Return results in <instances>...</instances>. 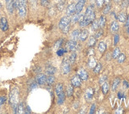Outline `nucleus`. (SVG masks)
I'll return each mask as SVG.
<instances>
[{
    "instance_id": "12",
    "label": "nucleus",
    "mask_w": 129,
    "mask_h": 114,
    "mask_svg": "<svg viewBox=\"0 0 129 114\" xmlns=\"http://www.w3.org/2000/svg\"><path fill=\"white\" fill-rule=\"evenodd\" d=\"M75 14V3H71L67 8V16H71Z\"/></svg>"
},
{
    "instance_id": "18",
    "label": "nucleus",
    "mask_w": 129,
    "mask_h": 114,
    "mask_svg": "<svg viewBox=\"0 0 129 114\" xmlns=\"http://www.w3.org/2000/svg\"><path fill=\"white\" fill-rule=\"evenodd\" d=\"M110 30L112 33H116L119 30V25L116 21H113L110 25Z\"/></svg>"
},
{
    "instance_id": "44",
    "label": "nucleus",
    "mask_w": 129,
    "mask_h": 114,
    "mask_svg": "<svg viewBox=\"0 0 129 114\" xmlns=\"http://www.w3.org/2000/svg\"><path fill=\"white\" fill-rule=\"evenodd\" d=\"M12 1H13V4H14V9H18V6L19 0H12Z\"/></svg>"
},
{
    "instance_id": "30",
    "label": "nucleus",
    "mask_w": 129,
    "mask_h": 114,
    "mask_svg": "<svg viewBox=\"0 0 129 114\" xmlns=\"http://www.w3.org/2000/svg\"><path fill=\"white\" fill-rule=\"evenodd\" d=\"M92 30H94V31H97L98 28H99V23H98V21L97 20H94L93 22H92Z\"/></svg>"
},
{
    "instance_id": "9",
    "label": "nucleus",
    "mask_w": 129,
    "mask_h": 114,
    "mask_svg": "<svg viewBox=\"0 0 129 114\" xmlns=\"http://www.w3.org/2000/svg\"><path fill=\"white\" fill-rule=\"evenodd\" d=\"M78 76L80 78L81 80L82 81H86L88 79V73L86 70L82 69V68H81V69H79L78 71Z\"/></svg>"
},
{
    "instance_id": "48",
    "label": "nucleus",
    "mask_w": 129,
    "mask_h": 114,
    "mask_svg": "<svg viewBox=\"0 0 129 114\" xmlns=\"http://www.w3.org/2000/svg\"><path fill=\"white\" fill-rule=\"evenodd\" d=\"M31 112V109L29 106H27L26 108H25V113H30Z\"/></svg>"
},
{
    "instance_id": "50",
    "label": "nucleus",
    "mask_w": 129,
    "mask_h": 114,
    "mask_svg": "<svg viewBox=\"0 0 129 114\" xmlns=\"http://www.w3.org/2000/svg\"><path fill=\"white\" fill-rule=\"evenodd\" d=\"M124 86L125 87H127V89L129 88V84H128V82H126V81H124Z\"/></svg>"
},
{
    "instance_id": "5",
    "label": "nucleus",
    "mask_w": 129,
    "mask_h": 114,
    "mask_svg": "<svg viewBox=\"0 0 129 114\" xmlns=\"http://www.w3.org/2000/svg\"><path fill=\"white\" fill-rule=\"evenodd\" d=\"M61 68H62V71L64 75H67L71 71V64L69 60L67 58H64L62 62V65H61Z\"/></svg>"
},
{
    "instance_id": "27",
    "label": "nucleus",
    "mask_w": 129,
    "mask_h": 114,
    "mask_svg": "<svg viewBox=\"0 0 129 114\" xmlns=\"http://www.w3.org/2000/svg\"><path fill=\"white\" fill-rule=\"evenodd\" d=\"M55 78L53 75H49L48 78H47V80H46V82L48 84V86H52L54 84L55 82Z\"/></svg>"
},
{
    "instance_id": "3",
    "label": "nucleus",
    "mask_w": 129,
    "mask_h": 114,
    "mask_svg": "<svg viewBox=\"0 0 129 114\" xmlns=\"http://www.w3.org/2000/svg\"><path fill=\"white\" fill-rule=\"evenodd\" d=\"M71 18L69 16L63 17L59 22V28L63 34H67L71 28Z\"/></svg>"
},
{
    "instance_id": "11",
    "label": "nucleus",
    "mask_w": 129,
    "mask_h": 114,
    "mask_svg": "<svg viewBox=\"0 0 129 114\" xmlns=\"http://www.w3.org/2000/svg\"><path fill=\"white\" fill-rule=\"evenodd\" d=\"M47 78L45 75H43V74H39L36 78V82L38 85H44L46 83Z\"/></svg>"
},
{
    "instance_id": "39",
    "label": "nucleus",
    "mask_w": 129,
    "mask_h": 114,
    "mask_svg": "<svg viewBox=\"0 0 129 114\" xmlns=\"http://www.w3.org/2000/svg\"><path fill=\"white\" fill-rule=\"evenodd\" d=\"M104 0H96V5L98 8H101L104 5Z\"/></svg>"
},
{
    "instance_id": "47",
    "label": "nucleus",
    "mask_w": 129,
    "mask_h": 114,
    "mask_svg": "<svg viewBox=\"0 0 129 114\" xmlns=\"http://www.w3.org/2000/svg\"><path fill=\"white\" fill-rule=\"evenodd\" d=\"M49 3V0H41V5L44 7H47Z\"/></svg>"
},
{
    "instance_id": "8",
    "label": "nucleus",
    "mask_w": 129,
    "mask_h": 114,
    "mask_svg": "<svg viewBox=\"0 0 129 114\" xmlns=\"http://www.w3.org/2000/svg\"><path fill=\"white\" fill-rule=\"evenodd\" d=\"M77 47H78V44L76 41H74V40L68 41L67 43V49L69 51H75Z\"/></svg>"
},
{
    "instance_id": "24",
    "label": "nucleus",
    "mask_w": 129,
    "mask_h": 114,
    "mask_svg": "<svg viewBox=\"0 0 129 114\" xmlns=\"http://www.w3.org/2000/svg\"><path fill=\"white\" fill-rule=\"evenodd\" d=\"M79 34H80V30H76L73 31L71 33V38H72V40L76 41V40L79 39Z\"/></svg>"
},
{
    "instance_id": "6",
    "label": "nucleus",
    "mask_w": 129,
    "mask_h": 114,
    "mask_svg": "<svg viewBox=\"0 0 129 114\" xmlns=\"http://www.w3.org/2000/svg\"><path fill=\"white\" fill-rule=\"evenodd\" d=\"M86 0H78V3L75 4V14H80L84 6L86 4Z\"/></svg>"
},
{
    "instance_id": "40",
    "label": "nucleus",
    "mask_w": 129,
    "mask_h": 114,
    "mask_svg": "<svg viewBox=\"0 0 129 114\" xmlns=\"http://www.w3.org/2000/svg\"><path fill=\"white\" fill-rule=\"evenodd\" d=\"M67 49H63V48H61V49H59L58 51H57V55H59V56H62L65 52H67Z\"/></svg>"
},
{
    "instance_id": "25",
    "label": "nucleus",
    "mask_w": 129,
    "mask_h": 114,
    "mask_svg": "<svg viewBox=\"0 0 129 114\" xmlns=\"http://www.w3.org/2000/svg\"><path fill=\"white\" fill-rule=\"evenodd\" d=\"M73 93H74V87L71 85L67 86L66 90V94L68 97H71L73 95Z\"/></svg>"
},
{
    "instance_id": "38",
    "label": "nucleus",
    "mask_w": 129,
    "mask_h": 114,
    "mask_svg": "<svg viewBox=\"0 0 129 114\" xmlns=\"http://www.w3.org/2000/svg\"><path fill=\"white\" fill-rule=\"evenodd\" d=\"M110 5L109 4H106V6L105 7V8L103 9V14H108L109 12V10H110Z\"/></svg>"
},
{
    "instance_id": "4",
    "label": "nucleus",
    "mask_w": 129,
    "mask_h": 114,
    "mask_svg": "<svg viewBox=\"0 0 129 114\" xmlns=\"http://www.w3.org/2000/svg\"><path fill=\"white\" fill-rule=\"evenodd\" d=\"M18 14L21 17V18H24L26 15L27 13V3L26 0H19L18 6Z\"/></svg>"
},
{
    "instance_id": "42",
    "label": "nucleus",
    "mask_w": 129,
    "mask_h": 114,
    "mask_svg": "<svg viewBox=\"0 0 129 114\" xmlns=\"http://www.w3.org/2000/svg\"><path fill=\"white\" fill-rule=\"evenodd\" d=\"M102 34H103V30H99V31H98L97 32V33L95 34V38L96 39H98V38H99V37H101L102 36Z\"/></svg>"
},
{
    "instance_id": "36",
    "label": "nucleus",
    "mask_w": 129,
    "mask_h": 114,
    "mask_svg": "<svg viewBox=\"0 0 129 114\" xmlns=\"http://www.w3.org/2000/svg\"><path fill=\"white\" fill-rule=\"evenodd\" d=\"M63 43V38H60L58 41H56V42L55 43V48H60L62 46V44Z\"/></svg>"
},
{
    "instance_id": "14",
    "label": "nucleus",
    "mask_w": 129,
    "mask_h": 114,
    "mask_svg": "<svg viewBox=\"0 0 129 114\" xmlns=\"http://www.w3.org/2000/svg\"><path fill=\"white\" fill-rule=\"evenodd\" d=\"M45 71L46 74L48 75H53L56 72V68L54 67L52 65H47L45 67Z\"/></svg>"
},
{
    "instance_id": "52",
    "label": "nucleus",
    "mask_w": 129,
    "mask_h": 114,
    "mask_svg": "<svg viewBox=\"0 0 129 114\" xmlns=\"http://www.w3.org/2000/svg\"><path fill=\"white\" fill-rule=\"evenodd\" d=\"M110 1L111 0H104V3H105V4H109Z\"/></svg>"
},
{
    "instance_id": "29",
    "label": "nucleus",
    "mask_w": 129,
    "mask_h": 114,
    "mask_svg": "<svg viewBox=\"0 0 129 114\" xmlns=\"http://www.w3.org/2000/svg\"><path fill=\"white\" fill-rule=\"evenodd\" d=\"M96 38H95L94 37H91L89 39V42H88V45L89 47H93L95 44H96Z\"/></svg>"
},
{
    "instance_id": "43",
    "label": "nucleus",
    "mask_w": 129,
    "mask_h": 114,
    "mask_svg": "<svg viewBox=\"0 0 129 114\" xmlns=\"http://www.w3.org/2000/svg\"><path fill=\"white\" fill-rule=\"evenodd\" d=\"M6 101H7V98L6 97H0V106L3 105Z\"/></svg>"
},
{
    "instance_id": "31",
    "label": "nucleus",
    "mask_w": 129,
    "mask_h": 114,
    "mask_svg": "<svg viewBox=\"0 0 129 114\" xmlns=\"http://www.w3.org/2000/svg\"><path fill=\"white\" fill-rule=\"evenodd\" d=\"M120 54V51L119 48H116L113 50V59H117V57L119 56V55Z\"/></svg>"
},
{
    "instance_id": "20",
    "label": "nucleus",
    "mask_w": 129,
    "mask_h": 114,
    "mask_svg": "<svg viewBox=\"0 0 129 114\" xmlns=\"http://www.w3.org/2000/svg\"><path fill=\"white\" fill-rule=\"evenodd\" d=\"M25 112V108H24V103L23 102H20L18 104L16 109V113H23Z\"/></svg>"
},
{
    "instance_id": "54",
    "label": "nucleus",
    "mask_w": 129,
    "mask_h": 114,
    "mask_svg": "<svg viewBox=\"0 0 129 114\" xmlns=\"http://www.w3.org/2000/svg\"><path fill=\"white\" fill-rule=\"evenodd\" d=\"M120 0H115V2H116V3H118V2H120Z\"/></svg>"
},
{
    "instance_id": "35",
    "label": "nucleus",
    "mask_w": 129,
    "mask_h": 114,
    "mask_svg": "<svg viewBox=\"0 0 129 114\" xmlns=\"http://www.w3.org/2000/svg\"><path fill=\"white\" fill-rule=\"evenodd\" d=\"M88 65H89V67H91V68H93V67H94L95 66H96V61H95V60L93 59V57H91V58L89 59Z\"/></svg>"
},
{
    "instance_id": "26",
    "label": "nucleus",
    "mask_w": 129,
    "mask_h": 114,
    "mask_svg": "<svg viewBox=\"0 0 129 114\" xmlns=\"http://www.w3.org/2000/svg\"><path fill=\"white\" fill-rule=\"evenodd\" d=\"M98 23H99V27L100 28H103L105 25L106 23V18L105 16H101V18L98 21Z\"/></svg>"
},
{
    "instance_id": "51",
    "label": "nucleus",
    "mask_w": 129,
    "mask_h": 114,
    "mask_svg": "<svg viewBox=\"0 0 129 114\" xmlns=\"http://www.w3.org/2000/svg\"><path fill=\"white\" fill-rule=\"evenodd\" d=\"M118 97H119V98H124V96H123L121 93H118Z\"/></svg>"
},
{
    "instance_id": "46",
    "label": "nucleus",
    "mask_w": 129,
    "mask_h": 114,
    "mask_svg": "<svg viewBox=\"0 0 129 114\" xmlns=\"http://www.w3.org/2000/svg\"><path fill=\"white\" fill-rule=\"evenodd\" d=\"M95 109H96V105H95V104H93V105H91V108H90V111H89V113H90V114L94 113V112H95Z\"/></svg>"
},
{
    "instance_id": "45",
    "label": "nucleus",
    "mask_w": 129,
    "mask_h": 114,
    "mask_svg": "<svg viewBox=\"0 0 129 114\" xmlns=\"http://www.w3.org/2000/svg\"><path fill=\"white\" fill-rule=\"evenodd\" d=\"M119 35L118 34H116L115 35V37H114V45H116V44L118 43V41H119Z\"/></svg>"
},
{
    "instance_id": "17",
    "label": "nucleus",
    "mask_w": 129,
    "mask_h": 114,
    "mask_svg": "<svg viewBox=\"0 0 129 114\" xmlns=\"http://www.w3.org/2000/svg\"><path fill=\"white\" fill-rule=\"evenodd\" d=\"M55 94H56V95H59L61 93L63 92V86L62 83H58L56 84V86H55Z\"/></svg>"
},
{
    "instance_id": "16",
    "label": "nucleus",
    "mask_w": 129,
    "mask_h": 114,
    "mask_svg": "<svg viewBox=\"0 0 129 114\" xmlns=\"http://www.w3.org/2000/svg\"><path fill=\"white\" fill-rule=\"evenodd\" d=\"M89 36V33L86 30H82L80 31V34H79V40L81 41H85L87 39Z\"/></svg>"
},
{
    "instance_id": "33",
    "label": "nucleus",
    "mask_w": 129,
    "mask_h": 114,
    "mask_svg": "<svg viewBox=\"0 0 129 114\" xmlns=\"http://www.w3.org/2000/svg\"><path fill=\"white\" fill-rule=\"evenodd\" d=\"M125 60V55L124 53H120L119 55V56L117 57V61H118L119 64H122V63H124Z\"/></svg>"
},
{
    "instance_id": "7",
    "label": "nucleus",
    "mask_w": 129,
    "mask_h": 114,
    "mask_svg": "<svg viewBox=\"0 0 129 114\" xmlns=\"http://www.w3.org/2000/svg\"><path fill=\"white\" fill-rule=\"evenodd\" d=\"M71 85L73 87H75V88L80 87H81V79H80V78L78 77V75L74 76L71 80Z\"/></svg>"
},
{
    "instance_id": "41",
    "label": "nucleus",
    "mask_w": 129,
    "mask_h": 114,
    "mask_svg": "<svg viewBox=\"0 0 129 114\" xmlns=\"http://www.w3.org/2000/svg\"><path fill=\"white\" fill-rule=\"evenodd\" d=\"M106 80H107V76H106V75H102V77L100 78V79H99V83L100 84H103L104 82H106Z\"/></svg>"
},
{
    "instance_id": "34",
    "label": "nucleus",
    "mask_w": 129,
    "mask_h": 114,
    "mask_svg": "<svg viewBox=\"0 0 129 114\" xmlns=\"http://www.w3.org/2000/svg\"><path fill=\"white\" fill-rule=\"evenodd\" d=\"M64 4H65V0H59V2L57 5V8H58L59 11L63 10V9L64 7Z\"/></svg>"
},
{
    "instance_id": "13",
    "label": "nucleus",
    "mask_w": 129,
    "mask_h": 114,
    "mask_svg": "<svg viewBox=\"0 0 129 114\" xmlns=\"http://www.w3.org/2000/svg\"><path fill=\"white\" fill-rule=\"evenodd\" d=\"M5 1H6V6H7V9L8 10V12L10 14H13L14 10L13 1L12 0H5Z\"/></svg>"
},
{
    "instance_id": "15",
    "label": "nucleus",
    "mask_w": 129,
    "mask_h": 114,
    "mask_svg": "<svg viewBox=\"0 0 129 114\" xmlns=\"http://www.w3.org/2000/svg\"><path fill=\"white\" fill-rule=\"evenodd\" d=\"M93 94H94V90L93 88H88L87 90L86 91L85 94V98L87 101L92 99V98L93 97Z\"/></svg>"
},
{
    "instance_id": "21",
    "label": "nucleus",
    "mask_w": 129,
    "mask_h": 114,
    "mask_svg": "<svg viewBox=\"0 0 129 114\" xmlns=\"http://www.w3.org/2000/svg\"><path fill=\"white\" fill-rule=\"evenodd\" d=\"M116 18L118 19V21L120 22H125L126 18H127V14L124 12H121L117 15Z\"/></svg>"
},
{
    "instance_id": "19",
    "label": "nucleus",
    "mask_w": 129,
    "mask_h": 114,
    "mask_svg": "<svg viewBox=\"0 0 129 114\" xmlns=\"http://www.w3.org/2000/svg\"><path fill=\"white\" fill-rule=\"evenodd\" d=\"M58 97V98H57V104L58 105H63V102L65 101V93L63 92V93H61L59 95L57 96Z\"/></svg>"
},
{
    "instance_id": "2",
    "label": "nucleus",
    "mask_w": 129,
    "mask_h": 114,
    "mask_svg": "<svg viewBox=\"0 0 129 114\" xmlns=\"http://www.w3.org/2000/svg\"><path fill=\"white\" fill-rule=\"evenodd\" d=\"M19 101V90L18 88H13L12 90L10 93V99L9 102L10 105L13 107V109H14V112H16L17 106H18Z\"/></svg>"
},
{
    "instance_id": "32",
    "label": "nucleus",
    "mask_w": 129,
    "mask_h": 114,
    "mask_svg": "<svg viewBox=\"0 0 129 114\" xmlns=\"http://www.w3.org/2000/svg\"><path fill=\"white\" fill-rule=\"evenodd\" d=\"M102 64H100V63H99V64H96V66L94 67L93 72L95 74H98L101 71V70H102Z\"/></svg>"
},
{
    "instance_id": "23",
    "label": "nucleus",
    "mask_w": 129,
    "mask_h": 114,
    "mask_svg": "<svg viewBox=\"0 0 129 114\" xmlns=\"http://www.w3.org/2000/svg\"><path fill=\"white\" fill-rule=\"evenodd\" d=\"M120 82V79L119 78H116L113 80V84H112V90H113V91H115L116 90V88L118 87Z\"/></svg>"
},
{
    "instance_id": "53",
    "label": "nucleus",
    "mask_w": 129,
    "mask_h": 114,
    "mask_svg": "<svg viewBox=\"0 0 129 114\" xmlns=\"http://www.w3.org/2000/svg\"><path fill=\"white\" fill-rule=\"evenodd\" d=\"M127 33L129 34V25H128V26L127 27Z\"/></svg>"
},
{
    "instance_id": "22",
    "label": "nucleus",
    "mask_w": 129,
    "mask_h": 114,
    "mask_svg": "<svg viewBox=\"0 0 129 114\" xmlns=\"http://www.w3.org/2000/svg\"><path fill=\"white\" fill-rule=\"evenodd\" d=\"M106 48H107V46H106V44L103 41L102 42H100L99 44H98V50H99V52L101 53H104L105 52V50H106Z\"/></svg>"
},
{
    "instance_id": "1",
    "label": "nucleus",
    "mask_w": 129,
    "mask_h": 114,
    "mask_svg": "<svg viewBox=\"0 0 129 114\" xmlns=\"http://www.w3.org/2000/svg\"><path fill=\"white\" fill-rule=\"evenodd\" d=\"M95 12L93 7L92 6H89L86 8V10L85 14H84V18L82 19V21H81L80 22H78L81 27L83 26H86L89 24H91L92 22L95 20Z\"/></svg>"
},
{
    "instance_id": "10",
    "label": "nucleus",
    "mask_w": 129,
    "mask_h": 114,
    "mask_svg": "<svg viewBox=\"0 0 129 114\" xmlns=\"http://www.w3.org/2000/svg\"><path fill=\"white\" fill-rule=\"evenodd\" d=\"M0 28H1L3 32H6L8 30L9 25H8L7 20L6 18H2L0 19Z\"/></svg>"
},
{
    "instance_id": "37",
    "label": "nucleus",
    "mask_w": 129,
    "mask_h": 114,
    "mask_svg": "<svg viewBox=\"0 0 129 114\" xmlns=\"http://www.w3.org/2000/svg\"><path fill=\"white\" fill-rule=\"evenodd\" d=\"M75 60H76V54L75 52H73L71 56H70V59H69V61H70V64H73L75 62Z\"/></svg>"
},
{
    "instance_id": "28",
    "label": "nucleus",
    "mask_w": 129,
    "mask_h": 114,
    "mask_svg": "<svg viewBox=\"0 0 129 114\" xmlns=\"http://www.w3.org/2000/svg\"><path fill=\"white\" fill-rule=\"evenodd\" d=\"M102 93L104 94H106L108 93V91H109V84L107 82H104L102 84Z\"/></svg>"
},
{
    "instance_id": "49",
    "label": "nucleus",
    "mask_w": 129,
    "mask_h": 114,
    "mask_svg": "<svg viewBox=\"0 0 129 114\" xmlns=\"http://www.w3.org/2000/svg\"><path fill=\"white\" fill-rule=\"evenodd\" d=\"M129 25V15L127 16V18H126V21H125V26L127 27Z\"/></svg>"
}]
</instances>
